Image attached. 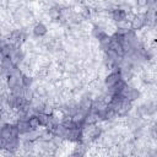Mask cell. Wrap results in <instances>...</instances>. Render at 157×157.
Instances as JSON below:
<instances>
[{"mask_svg": "<svg viewBox=\"0 0 157 157\" xmlns=\"http://www.w3.org/2000/svg\"><path fill=\"white\" fill-rule=\"evenodd\" d=\"M18 129L16 124H5L0 128V136L4 137L5 140H11V139H18Z\"/></svg>", "mask_w": 157, "mask_h": 157, "instance_id": "6da1fadb", "label": "cell"}, {"mask_svg": "<svg viewBox=\"0 0 157 157\" xmlns=\"http://www.w3.org/2000/svg\"><path fill=\"white\" fill-rule=\"evenodd\" d=\"M121 78H123V76H121L120 71H114V72L109 74V75L105 77V86H107V87H112V86H114L115 83H118Z\"/></svg>", "mask_w": 157, "mask_h": 157, "instance_id": "277c9868", "label": "cell"}, {"mask_svg": "<svg viewBox=\"0 0 157 157\" xmlns=\"http://www.w3.org/2000/svg\"><path fill=\"white\" fill-rule=\"evenodd\" d=\"M112 17L117 22H123L126 18V12L124 10H121V9H115L112 12Z\"/></svg>", "mask_w": 157, "mask_h": 157, "instance_id": "8992f818", "label": "cell"}, {"mask_svg": "<svg viewBox=\"0 0 157 157\" xmlns=\"http://www.w3.org/2000/svg\"><path fill=\"white\" fill-rule=\"evenodd\" d=\"M16 125H17L18 132L21 135H27V134H29V132L33 131V128L31 126L28 119H21V120H18V123Z\"/></svg>", "mask_w": 157, "mask_h": 157, "instance_id": "3957f363", "label": "cell"}, {"mask_svg": "<svg viewBox=\"0 0 157 157\" xmlns=\"http://www.w3.org/2000/svg\"><path fill=\"white\" fill-rule=\"evenodd\" d=\"M146 22H147L146 16H144V15H136L131 20V28L132 29H140V28H142L146 25Z\"/></svg>", "mask_w": 157, "mask_h": 157, "instance_id": "5b68a950", "label": "cell"}, {"mask_svg": "<svg viewBox=\"0 0 157 157\" xmlns=\"http://www.w3.org/2000/svg\"><path fill=\"white\" fill-rule=\"evenodd\" d=\"M21 81H22V85H23L26 88H29V86L32 85V78H31V77H28V76H25V75H22V77H21Z\"/></svg>", "mask_w": 157, "mask_h": 157, "instance_id": "ba28073f", "label": "cell"}, {"mask_svg": "<svg viewBox=\"0 0 157 157\" xmlns=\"http://www.w3.org/2000/svg\"><path fill=\"white\" fill-rule=\"evenodd\" d=\"M82 137H83V131L82 129H67L66 131V135H65V139L70 140V141H74V142H80L82 141Z\"/></svg>", "mask_w": 157, "mask_h": 157, "instance_id": "7a4b0ae2", "label": "cell"}, {"mask_svg": "<svg viewBox=\"0 0 157 157\" xmlns=\"http://www.w3.org/2000/svg\"><path fill=\"white\" fill-rule=\"evenodd\" d=\"M33 33H34L37 37H42V36H44V34L47 33V27H45L43 23H38V25L34 26Z\"/></svg>", "mask_w": 157, "mask_h": 157, "instance_id": "52a82bcc", "label": "cell"}]
</instances>
